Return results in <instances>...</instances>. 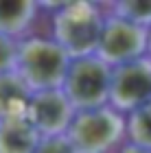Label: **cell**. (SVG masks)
Here are the masks:
<instances>
[{
	"label": "cell",
	"mask_w": 151,
	"mask_h": 153,
	"mask_svg": "<svg viewBox=\"0 0 151 153\" xmlns=\"http://www.w3.org/2000/svg\"><path fill=\"white\" fill-rule=\"evenodd\" d=\"M114 13L112 16L132 22L136 26L149 29L151 26V0H118L114 2Z\"/></svg>",
	"instance_id": "7c38bea8"
},
{
	"label": "cell",
	"mask_w": 151,
	"mask_h": 153,
	"mask_svg": "<svg viewBox=\"0 0 151 153\" xmlns=\"http://www.w3.org/2000/svg\"><path fill=\"white\" fill-rule=\"evenodd\" d=\"M151 101V59L140 57L112 68L107 105L118 114H129Z\"/></svg>",
	"instance_id": "8992f818"
},
{
	"label": "cell",
	"mask_w": 151,
	"mask_h": 153,
	"mask_svg": "<svg viewBox=\"0 0 151 153\" xmlns=\"http://www.w3.org/2000/svg\"><path fill=\"white\" fill-rule=\"evenodd\" d=\"M16 55H18V42L13 37L0 35V74L13 72V68H16Z\"/></svg>",
	"instance_id": "4fadbf2b"
},
{
	"label": "cell",
	"mask_w": 151,
	"mask_h": 153,
	"mask_svg": "<svg viewBox=\"0 0 151 153\" xmlns=\"http://www.w3.org/2000/svg\"><path fill=\"white\" fill-rule=\"evenodd\" d=\"M147 57L151 59V26L147 29Z\"/></svg>",
	"instance_id": "2e32d148"
},
{
	"label": "cell",
	"mask_w": 151,
	"mask_h": 153,
	"mask_svg": "<svg viewBox=\"0 0 151 153\" xmlns=\"http://www.w3.org/2000/svg\"><path fill=\"white\" fill-rule=\"evenodd\" d=\"M55 7L53 13V42L64 48L70 59L94 55L97 42L101 35L103 16L99 7L88 0H74L64 4H48Z\"/></svg>",
	"instance_id": "6da1fadb"
},
{
	"label": "cell",
	"mask_w": 151,
	"mask_h": 153,
	"mask_svg": "<svg viewBox=\"0 0 151 153\" xmlns=\"http://www.w3.org/2000/svg\"><path fill=\"white\" fill-rule=\"evenodd\" d=\"M121 153H151V151L142 149V147H136V144H132V142H127L125 147L121 149Z\"/></svg>",
	"instance_id": "9a60e30c"
},
{
	"label": "cell",
	"mask_w": 151,
	"mask_h": 153,
	"mask_svg": "<svg viewBox=\"0 0 151 153\" xmlns=\"http://www.w3.org/2000/svg\"><path fill=\"white\" fill-rule=\"evenodd\" d=\"M125 129L132 144L151 151V101L140 105L138 109H134V112H129Z\"/></svg>",
	"instance_id": "8fae6325"
},
{
	"label": "cell",
	"mask_w": 151,
	"mask_h": 153,
	"mask_svg": "<svg viewBox=\"0 0 151 153\" xmlns=\"http://www.w3.org/2000/svg\"><path fill=\"white\" fill-rule=\"evenodd\" d=\"M33 153H74V151L66 136H48V138H39Z\"/></svg>",
	"instance_id": "5bb4252c"
},
{
	"label": "cell",
	"mask_w": 151,
	"mask_h": 153,
	"mask_svg": "<svg viewBox=\"0 0 151 153\" xmlns=\"http://www.w3.org/2000/svg\"><path fill=\"white\" fill-rule=\"evenodd\" d=\"M125 134V118L109 105L74 112L66 138L74 153H107Z\"/></svg>",
	"instance_id": "277c9868"
},
{
	"label": "cell",
	"mask_w": 151,
	"mask_h": 153,
	"mask_svg": "<svg viewBox=\"0 0 151 153\" xmlns=\"http://www.w3.org/2000/svg\"><path fill=\"white\" fill-rule=\"evenodd\" d=\"M39 2L35 0H0V35L16 37L35 20Z\"/></svg>",
	"instance_id": "9c48e42d"
},
{
	"label": "cell",
	"mask_w": 151,
	"mask_h": 153,
	"mask_svg": "<svg viewBox=\"0 0 151 153\" xmlns=\"http://www.w3.org/2000/svg\"><path fill=\"white\" fill-rule=\"evenodd\" d=\"M68 64H70V57L53 39L29 37L18 44L13 72L31 92L59 90L64 83Z\"/></svg>",
	"instance_id": "7a4b0ae2"
},
{
	"label": "cell",
	"mask_w": 151,
	"mask_h": 153,
	"mask_svg": "<svg viewBox=\"0 0 151 153\" xmlns=\"http://www.w3.org/2000/svg\"><path fill=\"white\" fill-rule=\"evenodd\" d=\"M109 74H112V68L103 64L97 55L70 59L59 90L64 92L74 112L97 109L107 105Z\"/></svg>",
	"instance_id": "3957f363"
},
{
	"label": "cell",
	"mask_w": 151,
	"mask_h": 153,
	"mask_svg": "<svg viewBox=\"0 0 151 153\" xmlns=\"http://www.w3.org/2000/svg\"><path fill=\"white\" fill-rule=\"evenodd\" d=\"M94 55L109 68H116V66L145 57L147 55V29L125 22V20L116 16L103 18L101 35H99Z\"/></svg>",
	"instance_id": "5b68a950"
},
{
	"label": "cell",
	"mask_w": 151,
	"mask_h": 153,
	"mask_svg": "<svg viewBox=\"0 0 151 153\" xmlns=\"http://www.w3.org/2000/svg\"><path fill=\"white\" fill-rule=\"evenodd\" d=\"M39 134L26 120L0 127V153H33Z\"/></svg>",
	"instance_id": "30bf717a"
},
{
	"label": "cell",
	"mask_w": 151,
	"mask_h": 153,
	"mask_svg": "<svg viewBox=\"0 0 151 153\" xmlns=\"http://www.w3.org/2000/svg\"><path fill=\"white\" fill-rule=\"evenodd\" d=\"M31 94L16 72L0 74V127L26 120Z\"/></svg>",
	"instance_id": "ba28073f"
},
{
	"label": "cell",
	"mask_w": 151,
	"mask_h": 153,
	"mask_svg": "<svg viewBox=\"0 0 151 153\" xmlns=\"http://www.w3.org/2000/svg\"><path fill=\"white\" fill-rule=\"evenodd\" d=\"M72 116L74 109L61 90H44L31 94L26 123L39 134V138L64 136L70 127Z\"/></svg>",
	"instance_id": "52a82bcc"
}]
</instances>
